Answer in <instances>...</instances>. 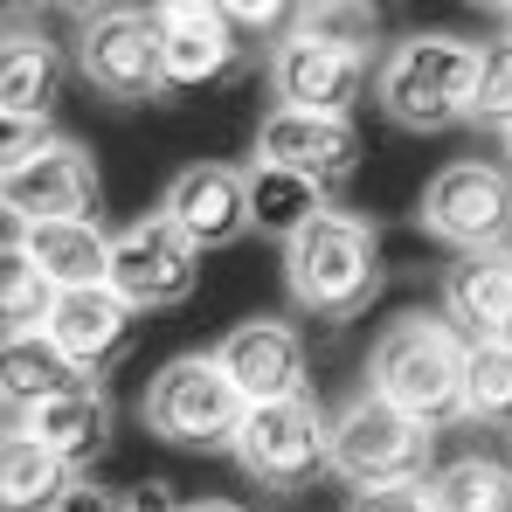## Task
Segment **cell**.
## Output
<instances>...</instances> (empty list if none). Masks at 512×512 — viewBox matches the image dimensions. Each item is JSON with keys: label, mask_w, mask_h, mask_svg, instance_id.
Returning <instances> with one entry per match:
<instances>
[{"label": "cell", "mask_w": 512, "mask_h": 512, "mask_svg": "<svg viewBox=\"0 0 512 512\" xmlns=\"http://www.w3.org/2000/svg\"><path fill=\"white\" fill-rule=\"evenodd\" d=\"M436 429L402 416L395 402H381L374 388H360L333 416V471H340L353 492H374V485H423L436 478Z\"/></svg>", "instance_id": "5b68a950"}, {"label": "cell", "mask_w": 512, "mask_h": 512, "mask_svg": "<svg viewBox=\"0 0 512 512\" xmlns=\"http://www.w3.org/2000/svg\"><path fill=\"white\" fill-rule=\"evenodd\" d=\"M416 222H423V236H436L457 256L506 250L512 243V173L492 167V160H443L423 180Z\"/></svg>", "instance_id": "52a82bcc"}, {"label": "cell", "mask_w": 512, "mask_h": 512, "mask_svg": "<svg viewBox=\"0 0 512 512\" xmlns=\"http://www.w3.org/2000/svg\"><path fill=\"white\" fill-rule=\"evenodd\" d=\"M7 423H21L35 443H49L70 471H90L111 450V395L97 381H77V388H63V395L35 402L28 416H7Z\"/></svg>", "instance_id": "ac0fdd59"}, {"label": "cell", "mask_w": 512, "mask_h": 512, "mask_svg": "<svg viewBox=\"0 0 512 512\" xmlns=\"http://www.w3.org/2000/svg\"><path fill=\"white\" fill-rule=\"evenodd\" d=\"M215 360H222V374L243 388L250 409L305 402L312 367H305V340H298L291 319H243V326H229L222 346H215Z\"/></svg>", "instance_id": "4fadbf2b"}, {"label": "cell", "mask_w": 512, "mask_h": 512, "mask_svg": "<svg viewBox=\"0 0 512 512\" xmlns=\"http://www.w3.org/2000/svg\"><path fill=\"white\" fill-rule=\"evenodd\" d=\"M49 340L56 353L97 381V374H111L132 346H139V312L111 291V284H97V291H63L56 298V312H49Z\"/></svg>", "instance_id": "9a60e30c"}, {"label": "cell", "mask_w": 512, "mask_h": 512, "mask_svg": "<svg viewBox=\"0 0 512 512\" xmlns=\"http://www.w3.org/2000/svg\"><path fill=\"white\" fill-rule=\"evenodd\" d=\"M443 319L471 346H512V250L457 256L443 270Z\"/></svg>", "instance_id": "e0dca14e"}, {"label": "cell", "mask_w": 512, "mask_h": 512, "mask_svg": "<svg viewBox=\"0 0 512 512\" xmlns=\"http://www.w3.org/2000/svg\"><path fill=\"white\" fill-rule=\"evenodd\" d=\"M478 56L485 42L464 35H402L381 70H374V104L402 125V132H450L471 125V97H478Z\"/></svg>", "instance_id": "7a4b0ae2"}, {"label": "cell", "mask_w": 512, "mask_h": 512, "mask_svg": "<svg viewBox=\"0 0 512 512\" xmlns=\"http://www.w3.org/2000/svg\"><path fill=\"white\" fill-rule=\"evenodd\" d=\"M63 97V49L42 35V28H7V49H0V111L7 125H49Z\"/></svg>", "instance_id": "d6986e66"}, {"label": "cell", "mask_w": 512, "mask_h": 512, "mask_svg": "<svg viewBox=\"0 0 512 512\" xmlns=\"http://www.w3.org/2000/svg\"><path fill=\"white\" fill-rule=\"evenodd\" d=\"M49 512H132V499H118L111 485H90V478H77V485H70V492H63Z\"/></svg>", "instance_id": "f546056e"}, {"label": "cell", "mask_w": 512, "mask_h": 512, "mask_svg": "<svg viewBox=\"0 0 512 512\" xmlns=\"http://www.w3.org/2000/svg\"><path fill=\"white\" fill-rule=\"evenodd\" d=\"M346 512H436V499H429V478L423 485H374V492H353Z\"/></svg>", "instance_id": "f1b7e54d"}, {"label": "cell", "mask_w": 512, "mask_h": 512, "mask_svg": "<svg viewBox=\"0 0 512 512\" xmlns=\"http://www.w3.org/2000/svg\"><path fill=\"white\" fill-rule=\"evenodd\" d=\"M284 284H291V305L305 319H360L381 291V236L374 222L346 215V208H326L298 243H284Z\"/></svg>", "instance_id": "3957f363"}, {"label": "cell", "mask_w": 512, "mask_h": 512, "mask_svg": "<svg viewBox=\"0 0 512 512\" xmlns=\"http://www.w3.org/2000/svg\"><path fill=\"white\" fill-rule=\"evenodd\" d=\"M56 298H63V291L35 270V256L21 250V236H7V250H0V326H7V340H35V333H49Z\"/></svg>", "instance_id": "cb8c5ba5"}, {"label": "cell", "mask_w": 512, "mask_h": 512, "mask_svg": "<svg viewBox=\"0 0 512 512\" xmlns=\"http://www.w3.org/2000/svg\"><path fill=\"white\" fill-rule=\"evenodd\" d=\"M84 374L56 353L49 333H35V340H7L0 353V388H7V416H28L35 402H49V395H63V388H77Z\"/></svg>", "instance_id": "603a6c76"}, {"label": "cell", "mask_w": 512, "mask_h": 512, "mask_svg": "<svg viewBox=\"0 0 512 512\" xmlns=\"http://www.w3.org/2000/svg\"><path fill=\"white\" fill-rule=\"evenodd\" d=\"M0 201H7V229H42V222H90L97 215V160L77 139H49L28 160L0 167Z\"/></svg>", "instance_id": "30bf717a"}, {"label": "cell", "mask_w": 512, "mask_h": 512, "mask_svg": "<svg viewBox=\"0 0 512 512\" xmlns=\"http://www.w3.org/2000/svg\"><path fill=\"white\" fill-rule=\"evenodd\" d=\"M77 70L97 97L111 104H153L167 97V42L153 7H90L77 28Z\"/></svg>", "instance_id": "8992f818"}, {"label": "cell", "mask_w": 512, "mask_h": 512, "mask_svg": "<svg viewBox=\"0 0 512 512\" xmlns=\"http://www.w3.org/2000/svg\"><path fill=\"white\" fill-rule=\"evenodd\" d=\"M374 70H381V63H367L360 49L326 42V35H312V28L298 21V35H284V42L270 49V97H277V111H312V118L353 125V111H360V97L374 84Z\"/></svg>", "instance_id": "ba28073f"}, {"label": "cell", "mask_w": 512, "mask_h": 512, "mask_svg": "<svg viewBox=\"0 0 512 512\" xmlns=\"http://www.w3.org/2000/svg\"><path fill=\"white\" fill-rule=\"evenodd\" d=\"M236 464L263 492H305L319 471H333V423L319 416L312 395L250 409V423L236 436Z\"/></svg>", "instance_id": "9c48e42d"}, {"label": "cell", "mask_w": 512, "mask_h": 512, "mask_svg": "<svg viewBox=\"0 0 512 512\" xmlns=\"http://www.w3.org/2000/svg\"><path fill=\"white\" fill-rule=\"evenodd\" d=\"M464 367L471 340L443 312H395L367 346V388L429 429L464 423Z\"/></svg>", "instance_id": "6da1fadb"}, {"label": "cell", "mask_w": 512, "mask_h": 512, "mask_svg": "<svg viewBox=\"0 0 512 512\" xmlns=\"http://www.w3.org/2000/svg\"><path fill=\"white\" fill-rule=\"evenodd\" d=\"M180 512H243V506H236V499H187Z\"/></svg>", "instance_id": "1f68e13d"}, {"label": "cell", "mask_w": 512, "mask_h": 512, "mask_svg": "<svg viewBox=\"0 0 512 512\" xmlns=\"http://www.w3.org/2000/svg\"><path fill=\"white\" fill-rule=\"evenodd\" d=\"M132 512H180V506H173L167 485H139V492H132Z\"/></svg>", "instance_id": "4dcf8cb0"}, {"label": "cell", "mask_w": 512, "mask_h": 512, "mask_svg": "<svg viewBox=\"0 0 512 512\" xmlns=\"http://www.w3.org/2000/svg\"><path fill=\"white\" fill-rule=\"evenodd\" d=\"M326 208H333V194H326L319 180H305V173H291V167H263V160H250L256 236H270V243H298Z\"/></svg>", "instance_id": "44dd1931"}, {"label": "cell", "mask_w": 512, "mask_h": 512, "mask_svg": "<svg viewBox=\"0 0 512 512\" xmlns=\"http://www.w3.org/2000/svg\"><path fill=\"white\" fill-rule=\"evenodd\" d=\"M21 236V250L35 256V270L56 284V291H97L111 284V236L90 222H42V229H7Z\"/></svg>", "instance_id": "ffe728a7"}, {"label": "cell", "mask_w": 512, "mask_h": 512, "mask_svg": "<svg viewBox=\"0 0 512 512\" xmlns=\"http://www.w3.org/2000/svg\"><path fill=\"white\" fill-rule=\"evenodd\" d=\"M146 429L173 443V450H236V436L250 423V402L243 388L222 374L215 353H173L167 367L146 381V402H139Z\"/></svg>", "instance_id": "277c9868"}, {"label": "cell", "mask_w": 512, "mask_h": 512, "mask_svg": "<svg viewBox=\"0 0 512 512\" xmlns=\"http://www.w3.org/2000/svg\"><path fill=\"white\" fill-rule=\"evenodd\" d=\"M194 277H201V250L173 229L167 215H139L111 236V291L132 305V312H167L194 298Z\"/></svg>", "instance_id": "8fae6325"}, {"label": "cell", "mask_w": 512, "mask_h": 512, "mask_svg": "<svg viewBox=\"0 0 512 512\" xmlns=\"http://www.w3.org/2000/svg\"><path fill=\"white\" fill-rule=\"evenodd\" d=\"M499 146H506V173H512V125H506V132H499Z\"/></svg>", "instance_id": "d6a6232c"}, {"label": "cell", "mask_w": 512, "mask_h": 512, "mask_svg": "<svg viewBox=\"0 0 512 512\" xmlns=\"http://www.w3.org/2000/svg\"><path fill=\"white\" fill-rule=\"evenodd\" d=\"M70 485H77V471L49 443H35L21 423H7V443H0V499H7V512H49Z\"/></svg>", "instance_id": "7402d4cb"}, {"label": "cell", "mask_w": 512, "mask_h": 512, "mask_svg": "<svg viewBox=\"0 0 512 512\" xmlns=\"http://www.w3.org/2000/svg\"><path fill=\"white\" fill-rule=\"evenodd\" d=\"M153 14H160L173 90H208V84H222V77H236V63H243L250 42L236 35L229 7H215V0H167Z\"/></svg>", "instance_id": "5bb4252c"}, {"label": "cell", "mask_w": 512, "mask_h": 512, "mask_svg": "<svg viewBox=\"0 0 512 512\" xmlns=\"http://www.w3.org/2000/svg\"><path fill=\"white\" fill-rule=\"evenodd\" d=\"M471 125H492V132H506V125H512V35L485 42V56H478V97H471Z\"/></svg>", "instance_id": "4316f807"}, {"label": "cell", "mask_w": 512, "mask_h": 512, "mask_svg": "<svg viewBox=\"0 0 512 512\" xmlns=\"http://www.w3.org/2000/svg\"><path fill=\"white\" fill-rule=\"evenodd\" d=\"M464 423L512 429V346H471V367H464Z\"/></svg>", "instance_id": "484cf974"}, {"label": "cell", "mask_w": 512, "mask_h": 512, "mask_svg": "<svg viewBox=\"0 0 512 512\" xmlns=\"http://www.w3.org/2000/svg\"><path fill=\"white\" fill-rule=\"evenodd\" d=\"M305 28H312V35H326V42H346V49H360V56H367V42L381 35V14H374V7H333V0H326V7H305Z\"/></svg>", "instance_id": "83f0119b"}, {"label": "cell", "mask_w": 512, "mask_h": 512, "mask_svg": "<svg viewBox=\"0 0 512 512\" xmlns=\"http://www.w3.org/2000/svg\"><path fill=\"white\" fill-rule=\"evenodd\" d=\"M160 215L194 243V250H229L256 229L250 215V167H229V160H194L167 180L160 194Z\"/></svg>", "instance_id": "7c38bea8"}, {"label": "cell", "mask_w": 512, "mask_h": 512, "mask_svg": "<svg viewBox=\"0 0 512 512\" xmlns=\"http://www.w3.org/2000/svg\"><path fill=\"white\" fill-rule=\"evenodd\" d=\"M499 28H506V35H512V7H499Z\"/></svg>", "instance_id": "836d02e7"}, {"label": "cell", "mask_w": 512, "mask_h": 512, "mask_svg": "<svg viewBox=\"0 0 512 512\" xmlns=\"http://www.w3.org/2000/svg\"><path fill=\"white\" fill-rule=\"evenodd\" d=\"M256 160L305 173V180H319L333 194L360 167V139H353V125H340V118H312V111H277L270 104L263 125H256Z\"/></svg>", "instance_id": "2e32d148"}, {"label": "cell", "mask_w": 512, "mask_h": 512, "mask_svg": "<svg viewBox=\"0 0 512 512\" xmlns=\"http://www.w3.org/2000/svg\"><path fill=\"white\" fill-rule=\"evenodd\" d=\"M429 499H436V512H512V464L478 457V450L450 457V464H436Z\"/></svg>", "instance_id": "d4e9b609"}]
</instances>
